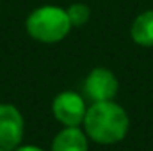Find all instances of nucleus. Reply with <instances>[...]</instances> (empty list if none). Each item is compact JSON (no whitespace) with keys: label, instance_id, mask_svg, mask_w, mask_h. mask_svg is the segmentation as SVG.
<instances>
[{"label":"nucleus","instance_id":"7","mask_svg":"<svg viewBox=\"0 0 153 151\" xmlns=\"http://www.w3.org/2000/svg\"><path fill=\"white\" fill-rule=\"evenodd\" d=\"M130 36L134 43L139 46H144V48L153 46V9L141 13L134 20L130 27Z\"/></svg>","mask_w":153,"mask_h":151},{"label":"nucleus","instance_id":"4","mask_svg":"<svg viewBox=\"0 0 153 151\" xmlns=\"http://www.w3.org/2000/svg\"><path fill=\"white\" fill-rule=\"evenodd\" d=\"M25 121L22 112L7 103L0 105V151H14L22 146Z\"/></svg>","mask_w":153,"mask_h":151},{"label":"nucleus","instance_id":"3","mask_svg":"<svg viewBox=\"0 0 153 151\" xmlns=\"http://www.w3.org/2000/svg\"><path fill=\"white\" fill-rule=\"evenodd\" d=\"M87 112L84 96L75 91H62L52 101V114L62 126H80Z\"/></svg>","mask_w":153,"mask_h":151},{"label":"nucleus","instance_id":"2","mask_svg":"<svg viewBox=\"0 0 153 151\" xmlns=\"http://www.w3.org/2000/svg\"><path fill=\"white\" fill-rule=\"evenodd\" d=\"M27 34L39 43H59L71 30V21L66 9L57 5H41L34 9L25 21Z\"/></svg>","mask_w":153,"mask_h":151},{"label":"nucleus","instance_id":"9","mask_svg":"<svg viewBox=\"0 0 153 151\" xmlns=\"http://www.w3.org/2000/svg\"><path fill=\"white\" fill-rule=\"evenodd\" d=\"M14 151H43V150L38 148V146H32V144H25V146L22 144V146H18Z\"/></svg>","mask_w":153,"mask_h":151},{"label":"nucleus","instance_id":"8","mask_svg":"<svg viewBox=\"0 0 153 151\" xmlns=\"http://www.w3.org/2000/svg\"><path fill=\"white\" fill-rule=\"evenodd\" d=\"M68 13V18L71 21V27H82L89 21V16H91V9L85 5V4H73L66 9Z\"/></svg>","mask_w":153,"mask_h":151},{"label":"nucleus","instance_id":"5","mask_svg":"<svg viewBox=\"0 0 153 151\" xmlns=\"http://www.w3.org/2000/svg\"><path fill=\"white\" fill-rule=\"evenodd\" d=\"M117 89H119V82L114 73L107 68L91 70L84 80V96L93 103L114 100Z\"/></svg>","mask_w":153,"mask_h":151},{"label":"nucleus","instance_id":"1","mask_svg":"<svg viewBox=\"0 0 153 151\" xmlns=\"http://www.w3.org/2000/svg\"><path fill=\"white\" fill-rule=\"evenodd\" d=\"M84 132L85 135L98 144H116L123 141L130 128V119L126 110L111 101H96L87 107L84 117Z\"/></svg>","mask_w":153,"mask_h":151},{"label":"nucleus","instance_id":"6","mask_svg":"<svg viewBox=\"0 0 153 151\" xmlns=\"http://www.w3.org/2000/svg\"><path fill=\"white\" fill-rule=\"evenodd\" d=\"M87 135L80 126H64L52 141V151H87Z\"/></svg>","mask_w":153,"mask_h":151}]
</instances>
